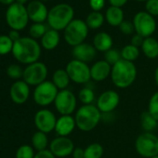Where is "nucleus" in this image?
Wrapping results in <instances>:
<instances>
[{
  "label": "nucleus",
  "mask_w": 158,
  "mask_h": 158,
  "mask_svg": "<svg viewBox=\"0 0 158 158\" xmlns=\"http://www.w3.org/2000/svg\"><path fill=\"white\" fill-rule=\"evenodd\" d=\"M60 40V36L59 32L53 29H48L41 38V46L47 50H53L59 46Z\"/></svg>",
  "instance_id": "nucleus-22"
},
{
  "label": "nucleus",
  "mask_w": 158,
  "mask_h": 158,
  "mask_svg": "<svg viewBox=\"0 0 158 158\" xmlns=\"http://www.w3.org/2000/svg\"><path fill=\"white\" fill-rule=\"evenodd\" d=\"M137 78V67L134 62L121 59L112 66L111 79L114 85L118 89L130 87Z\"/></svg>",
  "instance_id": "nucleus-2"
},
{
  "label": "nucleus",
  "mask_w": 158,
  "mask_h": 158,
  "mask_svg": "<svg viewBox=\"0 0 158 158\" xmlns=\"http://www.w3.org/2000/svg\"><path fill=\"white\" fill-rule=\"evenodd\" d=\"M89 28L86 22L80 19H73L63 31L65 42L71 47H76L85 42Z\"/></svg>",
  "instance_id": "nucleus-5"
},
{
  "label": "nucleus",
  "mask_w": 158,
  "mask_h": 158,
  "mask_svg": "<svg viewBox=\"0 0 158 158\" xmlns=\"http://www.w3.org/2000/svg\"><path fill=\"white\" fill-rule=\"evenodd\" d=\"M54 105L60 115H72L77 106V98L69 89L60 90L55 99Z\"/></svg>",
  "instance_id": "nucleus-11"
},
{
  "label": "nucleus",
  "mask_w": 158,
  "mask_h": 158,
  "mask_svg": "<svg viewBox=\"0 0 158 158\" xmlns=\"http://www.w3.org/2000/svg\"><path fill=\"white\" fill-rule=\"evenodd\" d=\"M119 30L122 34L129 35H133L135 32V27L133 24V22H129V21H124L120 25H119Z\"/></svg>",
  "instance_id": "nucleus-39"
},
{
  "label": "nucleus",
  "mask_w": 158,
  "mask_h": 158,
  "mask_svg": "<svg viewBox=\"0 0 158 158\" xmlns=\"http://www.w3.org/2000/svg\"><path fill=\"white\" fill-rule=\"evenodd\" d=\"M32 147L36 151V152H41L44 150H47L48 146V139L46 133L41 132V131H36L34 133L32 136Z\"/></svg>",
  "instance_id": "nucleus-26"
},
{
  "label": "nucleus",
  "mask_w": 158,
  "mask_h": 158,
  "mask_svg": "<svg viewBox=\"0 0 158 158\" xmlns=\"http://www.w3.org/2000/svg\"><path fill=\"white\" fill-rule=\"evenodd\" d=\"M14 42L10 38L9 35H0V55H7L12 52Z\"/></svg>",
  "instance_id": "nucleus-32"
},
{
  "label": "nucleus",
  "mask_w": 158,
  "mask_h": 158,
  "mask_svg": "<svg viewBox=\"0 0 158 158\" xmlns=\"http://www.w3.org/2000/svg\"><path fill=\"white\" fill-rule=\"evenodd\" d=\"M139 56V48L129 44L121 49V57L123 60L134 62Z\"/></svg>",
  "instance_id": "nucleus-29"
},
{
  "label": "nucleus",
  "mask_w": 158,
  "mask_h": 158,
  "mask_svg": "<svg viewBox=\"0 0 158 158\" xmlns=\"http://www.w3.org/2000/svg\"><path fill=\"white\" fill-rule=\"evenodd\" d=\"M135 1H139V2H142V1H147V0H135Z\"/></svg>",
  "instance_id": "nucleus-49"
},
{
  "label": "nucleus",
  "mask_w": 158,
  "mask_h": 158,
  "mask_svg": "<svg viewBox=\"0 0 158 158\" xmlns=\"http://www.w3.org/2000/svg\"><path fill=\"white\" fill-rule=\"evenodd\" d=\"M141 50L148 59H156L158 57V41L152 36L144 38Z\"/></svg>",
  "instance_id": "nucleus-25"
},
{
  "label": "nucleus",
  "mask_w": 158,
  "mask_h": 158,
  "mask_svg": "<svg viewBox=\"0 0 158 158\" xmlns=\"http://www.w3.org/2000/svg\"><path fill=\"white\" fill-rule=\"evenodd\" d=\"M77 98L83 103V105H89L93 103L96 97H95V92L92 89L85 87L81 89L80 91L78 92Z\"/></svg>",
  "instance_id": "nucleus-31"
},
{
  "label": "nucleus",
  "mask_w": 158,
  "mask_h": 158,
  "mask_svg": "<svg viewBox=\"0 0 158 158\" xmlns=\"http://www.w3.org/2000/svg\"><path fill=\"white\" fill-rule=\"evenodd\" d=\"M34 158H56V157L48 149H47L41 152H37Z\"/></svg>",
  "instance_id": "nucleus-42"
},
{
  "label": "nucleus",
  "mask_w": 158,
  "mask_h": 158,
  "mask_svg": "<svg viewBox=\"0 0 158 158\" xmlns=\"http://www.w3.org/2000/svg\"><path fill=\"white\" fill-rule=\"evenodd\" d=\"M136 152L144 158L158 155V137L152 132H143L135 140Z\"/></svg>",
  "instance_id": "nucleus-7"
},
{
  "label": "nucleus",
  "mask_w": 158,
  "mask_h": 158,
  "mask_svg": "<svg viewBox=\"0 0 158 158\" xmlns=\"http://www.w3.org/2000/svg\"><path fill=\"white\" fill-rule=\"evenodd\" d=\"M34 122L38 131L48 134L55 130L57 118L53 112L48 109L43 108L35 113Z\"/></svg>",
  "instance_id": "nucleus-13"
},
{
  "label": "nucleus",
  "mask_w": 158,
  "mask_h": 158,
  "mask_svg": "<svg viewBox=\"0 0 158 158\" xmlns=\"http://www.w3.org/2000/svg\"><path fill=\"white\" fill-rule=\"evenodd\" d=\"M73 16L74 11L73 7L67 3H60L50 9L47 21L50 29L58 32L64 31V29L73 20Z\"/></svg>",
  "instance_id": "nucleus-4"
},
{
  "label": "nucleus",
  "mask_w": 158,
  "mask_h": 158,
  "mask_svg": "<svg viewBox=\"0 0 158 158\" xmlns=\"http://www.w3.org/2000/svg\"><path fill=\"white\" fill-rule=\"evenodd\" d=\"M15 1H16V0H0V3H2V4H4V5H9V6H10L11 4L15 3Z\"/></svg>",
  "instance_id": "nucleus-46"
},
{
  "label": "nucleus",
  "mask_w": 158,
  "mask_h": 158,
  "mask_svg": "<svg viewBox=\"0 0 158 158\" xmlns=\"http://www.w3.org/2000/svg\"><path fill=\"white\" fill-rule=\"evenodd\" d=\"M89 6L92 11H101L105 6V0H89Z\"/></svg>",
  "instance_id": "nucleus-40"
},
{
  "label": "nucleus",
  "mask_w": 158,
  "mask_h": 158,
  "mask_svg": "<svg viewBox=\"0 0 158 158\" xmlns=\"http://www.w3.org/2000/svg\"><path fill=\"white\" fill-rule=\"evenodd\" d=\"M136 34L144 38L150 37L156 30V22L151 14L146 11H139L133 18Z\"/></svg>",
  "instance_id": "nucleus-12"
},
{
  "label": "nucleus",
  "mask_w": 158,
  "mask_h": 158,
  "mask_svg": "<svg viewBox=\"0 0 158 158\" xmlns=\"http://www.w3.org/2000/svg\"><path fill=\"white\" fill-rule=\"evenodd\" d=\"M104 149L102 144L93 142L85 148V158H102Z\"/></svg>",
  "instance_id": "nucleus-30"
},
{
  "label": "nucleus",
  "mask_w": 158,
  "mask_h": 158,
  "mask_svg": "<svg viewBox=\"0 0 158 158\" xmlns=\"http://www.w3.org/2000/svg\"><path fill=\"white\" fill-rule=\"evenodd\" d=\"M127 1L128 0H109V3L113 7H117L122 9V7H124L127 3Z\"/></svg>",
  "instance_id": "nucleus-44"
},
{
  "label": "nucleus",
  "mask_w": 158,
  "mask_h": 158,
  "mask_svg": "<svg viewBox=\"0 0 158 158\" xmlns=\"http://www.w3.org/2000/svg\"><path fill=\"white\" fill-rule=\"evenodd\" d=\"M65 70L71 81L75 84L85 85L91 80L90 67L88 65V63L73 59L67 63Z\"/></svg>",
  "instance_id": "nucleus-8"
},
{
  "label": "nucleus",
  "mask_w": 158,
  "mask_h": 158,
  "mask_svg": "<svg viewBox=\"0 0 158 158\" xmlns=\"http://www.w3.org/2000/svg\"><path fill=\"white\" fill-rule=\"evenodd\" d=\"M148 112L158 121V91L154 92L150 98Z\"/></svg>",
  "instance_id": "nucleus-37"
},
{
  "label": "nucleus",
  "mask_w": 158,
  "mask_h": 158,
  "mask_svg": "<svg viewBox=\"0 0 158 158\" xmlns=\"http://www.w3.org/2000/svg\"><path fill=\"white\" fill-rule=\"evenodd\" d=\"M120 102V96L119 94L114 90H105L102 92L98 100L96 106L100 110L102 114H107V113H113Z\"/></svg>",
  "instance_id": "nucleus-15"
},
{
  "label": "nucleus",
  "mask_w": 158,
  "mask_h": 158,
  "mask_svg": "<svg viewBox=\"0 0 158 158\" xmlns=\"http://www.w3.org/2000/svg\"><path fill=\"white\" fill-rule=\"evenodd\" d=\"M76 127L84 132L92 131L102 121V113L96 105H82L75 112Z\"/></svg>",
  "instance_id": "nucleus-3"
},
{
  "label": "nucleus",
  "mask_w": 158,
  "mask_h": 158,
  "mask_svg": "<svg viewBox=\"0 0 158 158\" xmlns=\"http://www.w3.org/2000/svg\"><path fill=\"white\" fill-rule=\"evenodd\" d=\"M72 52L74 60L83 61L85 63L92 61L97 55V50L94 46L85 42L76 47H73Z\"/></svg>",
  "instance_id": "nucleus-18"
},
{
  "label": "nucleus",
  "mask_w": 158,
  "mask_h": 158,
  "mask_svg": "<svg viewBox=\"0 0 158 158\" xmlns=\"http://www.w3.org/2000/svg\"><path fill=\"white\" fill-rule=\"evenodd\" d=\"M48 30V29L44 23H33L29 29V35L30 37L36 40L37 38H42Z\"/></svg>",
  "instance_id": "nucleus-33"
},
{
  "label": "nucleus",
  "mask_w": 158,
  "mask_h": 158,
  "mask_svg": "<svg viewBox=\"0 0 158 158\" xmlns=\"http://www.w3.org/2000/svg\"><path fill=\"white\" fill-rule=\"evenodd\" d=\"M59 91L60 90L55 87L52 81L46 80L42 84L35 87L33 98L37 105L41 107H47L51 103H54Z\"/></svg>",
  "instance_id": "nucleus-10"
},
{
  "label": "nucleus",
  "mask_w": 158,
  "mask_h": 158,
  "mask_svg": "<svg viewBox=\"0 0 158 158\" xmlns=\"http://www.w3.org/2000/svg\"><path fill=\"white\" fill-rule=\"evenodd\" d=\"M154 82H155L156 86L158 87V66L156 67V69L154 71Z\"/></svg>",
  "instance_id": "nucleus-47"
},
{
  "label": "nucleus",
  "mask_w": 158,
  "mask_h": 158,
  "mask_svg": "<svg viewBox=\"0 0 158 158\" xmlns=\"http://www.w3.org/2000/svg\"><path fill=\"white\" fill-rule=\"evenodd\" d=\"M40 1H42V2H45V1H48V0H40Z\"/></svg>",
  "instance_id": "nucleus-50"
},
{
  "label": "nucleus",
  "mask_w": 158,
  "mask_h": 158,
  "mask_svg": "<svg viewBox=\"0 0 158 158\" xmlns=\"http://www.w3.org/2000/svg\"><path fill=\"white\" fill-rule=\"evenodd\" d=\"M30 96V86L23 80L15 81L10 89V97L16 104L25 103Z\"/></svg>",
  "instance_id": "nucleus-17"
},
{
  "label": "nucleus",
  "mask_w": 158,
  "mask_h": 158,
  "mask_svg": "<svg viewBox=\"0 0 158 158\" xmlns=\"http://www.w3.org/2000/svg\"><path fill=\"white\" fill-rule=\"evenodd\" d=\"M48 70L47 65L42 61H36L27 65L23 69V80L29 86H38L46 81Z\"/></svg>",
  "instance_id": "nucleus-9"
},
{
  "label": "nucleus",
  "mask_w": 158,
  "mask_h": 158,
  "mask_svg": "<svg viewBox=\"0 0 158 158\" xmlns=\"http://www.w3.org/2000/svg\"><path fill=\"white\" fill-rule=\"evenodd\" d=\"M74 148V144L70 138L58 136L50 141L48 150L56 158H65L73 153Z\"/></svg>",
  "instance_id": "nucleus-14"
},
{
  "label": "nucleus",
  "mask_w": 158,
  "mask_h": 158,
  "mask_svg": "<svg viewBox=\"0 0 158 158\" xmlns=\"http://www.w3.org/2000/svg\"><path fill=\"white\" fill-rule=\"evenodd\" d=\"M8 35L10 36V38L13 42H16V41H18V40L21 38V35H20L19 31H16V30H10Z\"/></svg>",
  "instance_id": "nucleus-45"
},
{
  "label": "nucleus",
  "mask_w": 158,
  "mask_h": 158,
  "mask_svg": "<svg viewBox=\"0 0 158 158\" xmlns=\"http://www.w3.org/2000/svg\"><path fill=\"white\" fill-rule=\"evenodd\" d=\"M121 59V51H119L116 48H111L104 53V60L108 62L111 66H114Z\"/></svg>",
  "instance_id": "nucleus-36"
},
{
  "label": "nucleus",
  "mask_w": 158,
  "mask_h": 158,
  "mask_svg": "<svg viewBox=\"0 0 158 158\" xmlns=\"http://www.w3.org/2000/svg\"><path fill=\"white\" fill-rule=\"evenodd\" d=\"M112 66L104 60H98L90 67L91 79L95 82H102L109 76H111Z\"/></svg>",
  "instance_id": "nucleus-19"
},
{
  "label": "nucleus",
  "mask_w": 158,
  "mask_h": 158,
  "mask_svg": "<svg viewBox=\"0 0 158 158\" xmlns=\"http://www.w3.org/2000/svg\"><path fill=\"white\" fill-rule=\"evenodd\" d=\"M143 41H144V37H142L141 35H139L138 34H135L131 37V43L130 44L137 47V48H141Z\"/></svg>",
  "instance_id": "nucleus-41"
},
{
  "label": "nucleus",
  "mask_w": 158,
  "mask_h": 158,
  "mask_svg": "<svg viewBox=\"0 0 158 158\" xmlns=\"http://www.w3.org/2000/svg\"><path fill=\"white\" fill-rule=\"evenodd\" d=\"M105 20L112 26H118L124 22V11L121 8L110 6L105 12Z\"/></svg>",
  "instance_id": "nucleus-23"
},
{
  "label": "nucleus",
  "mask_w": 158,
  "mask_h": 158,
  "mask_svg": "<svg viewBox=\"0 0 158 158\" xmlns=\"http://www.w3.org/2000/svg\"><path fill=\"white\" fill-rule=\"evenodd\" d=\"M26 9L29 20L34 22V23H44L48 20V10L40 0H33L27 5Z\"/></svg>",
  "instance_id": "nucleus-16"
},
{
  "label": "nucleus",
  "mask_w": 158,
  "mask_h": 158,
  "mask_svg": "<svg viewBox=\"0 0 158 158\" xmlns=\"http://www.w3.org/2000/svg\"><path fill=\"white\" fill-rule=\"evenodd\" d=\"M152 158H158V155H156V156H154V157H152Z\"/></svg>",
  "instance_id": "nucleus-51"
},
{
  "label": "nucleus",
  "mask_w": 158,
  "mask_h": 158,
  "mask_svg": "<svg viewBox=\"0 0 158 158\" xmlns=\"http://www.w3.org/2000/svg\"><path fill=\"white\" fill-rule=\"evenodd\" d=\"M140 126L144 132H152L158 128V121L148 111H145L140 114Z\"/></svg>",
  "instance_id": "nucleus-27"
},
{
  "label": "nucleus",
  "mask_w": 158,
  "mask_h": 158,
  "mask_svg": "<svg viewBox=\"0 0 158 158\" xmlns=\"http://www.w3.org/2000/svg\"><path fill=\"white\" fill-rule=\"evenodd\" d=\"M13 57L23 64L29 65L38 61L41 56L40 44L32 37H21L18 41L14 42L12 48Z\"/></svg>",
  "instance_id": "nucleus-1"
},
{
  "label": "nucleus",
  "mask_w": 158,
  "mask_h": 158,
  "mask_svg": "<svg viewBox=\"0 0 158 158\" xmlns=\"http://www.w3.org/2000/svg\"><path fill=\"white\" fill-rule=\"evenodd\" d=\"M71 79L65 69H58L53 73L52 75V83L59 90L67 89Z\"/></svg>",
  "instance_id": "nucleus-24"
},
{
  "label": "nucleus",
  "mask_w": 158,
  "mask_h": 158,
  "mask_svg": "<svg viewBox=\"0 0 158 158\" xmlns=\"http://www.w3.org/2000/svg\"><path fill=\"white\" fill-rule=\"evenodd\" d=\"M104 20L105 19L102 13H101L100 11H92L88 15L86 19V23L89 29L96 30L102 26Z\"/></svg>",
  "instance_id": "nucleus-28"
},
{
  "label": "nucleus",
  "mask_w": 158,
  "mask_h": 158,
  "mask_svg": "<svg viewBox=\"0 0 158 158\" xmlns=\"http://www.w3.org/2000/svg\"><path fill=\"white\" fill-rule=\"evenodd\" d=\"M27 1L28 0H16V3H19V4H22V5H24V4H26L27 3Z\"/></svg>",
  "instance_id": "nucleus-48"
},
{
  "label": "nucleus",
  "mask_w": 158,
  "mask_h": 158,
  "mask_svg": "<svg viewBox=\"0 0 158 158\" xmlns=\"http://www.w3.org/2000/svg\"><path fill=\"white\" fill-rule=\"evenodd\" d=\"M114 40L112 36L105 32L98 33L93 38V46L97 51L105 53L109 49L113 48Z\"/></svg>",
  "instance_id": "nucleus-21"
},
{
  "label": "nucleus",
  "mask_w": 158,
  "mask_h": 158,
  "mask_svg": "<svg viewBox=\"0 0 158 158\" xmlns=\"http://www.w3.org/2000/svg\"><path fill=\"white\" fill-rule=\"evenodd\" d=\"M5 17L6 22L11 30H16L19 32L23 30L29 22L26 7L16 2L9 6Z\"/></svg>",
  "instance_id": "nucleus-6"
},
{
  "label": "nucleus",
  "mask_w": 158,
  "mask_h": 158,
  "mask_svg": "<svg viewBox=\"0 0 158 158\" xmlns=\"http://www.w3.org/2000/svg\"><path fill=\"white\" fill-rule=\"evenodd\" d=\"M72 155L73 158H85V149L81 147H75Z\"/></svg>",
  "instance_id": "nucleus-43"
},
{
  "label": "nucleus",
  "mask_w": 158,
  "mask_h": 158,
  "mask_svg": "<svg viewBox=\"0 0 158 158\" xmlns=\"http://www.w3.org/2000/svg\"><path fill=\"white\" fill-rule=\"evenodd\" d=\"M7 75L13 80H21L23 75V69L19 64H10L7 68Z\"/></svg>",
  "instance_id": "nucleus-35"
},
{
  "label": "nucleus",
  "mask_w": 158,
  "mask_h": 158,
  "mask_svg": "<svg viewBox=\"0 0 158 158\" xmlns=\"http://www.w3.org/2000/svg\"><path fill=\"white\" fill-rule=\"evenodd\" d=\"M35 155V149L31 145L23 144L17 149L15 158H34Z\"/></svg>",
  "instance_id": "nucleus-34"
},
{
  "label": "nucleus",
  "mask_w": 158,
  "mask_h": 158,
  "mask_svg": "<svg viewBox=\"0 0 158 158\" xmlns=\"http://www.w3.org/2000/svg\"><path fill=\"white\" fill-rule=\"evenodd\" d=\"M145 9L146 12L152 16H158V0H147Z\"/></svg>",
  "instance_id": "nucleus-38"
},
{
  "label": "nucleus",
  "mask_w": 158,
  "mask_h": 158,
  "mask_svg": "<svg viewBox=\"0 0 158 158\" xmlns=\"http://www.w3.org/2000/svg\"><path fill=\"white\" fill-rule=\"evenodd\" d=\"M76 127L74 117L72 115H60L57 118L55 132L58 136L68 137Z\"/></svg>",
  "instance_id": "nucleus-20"
}]
</instances>
